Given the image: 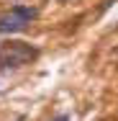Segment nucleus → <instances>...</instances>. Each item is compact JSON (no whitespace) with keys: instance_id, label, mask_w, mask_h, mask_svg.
<instances>
[{"instance_id":"obj_5","label":"nucleus","mask_w":118,"mask_h":121,"mask_svg":"<svg viewBox=\"0 0 118 121\" xmlns=\"http://www.w3.org/2000/svg\"><path fill=\"white\" fill-rule=\"evenodd\" d=\"M59 3H64V0H59Z\"/></svg>"},{"instance_id":"obj_1","label":"nucleus","mask_w":118,"mask_h":121,"mask_svg":"<svg viewBox=\"0 0 118 121\" xmlns=\"http://www.w3.org/2000/svg\"><path fill=\"white\" fill-rule=\"evenodd\" d=\"M36 49L23 44V41H8L5 47L0 49V70H8V67H23L31 59H36Z\"/></svg>"},{"instance_id":"obj_4","label":"nucleus","mask_w":118,"mask_h":121,"mask_svg":"<svg viewBox=\"0 0 118 121\" xmlns=\"http://www.w3.org/2000/svg\"><path fill=\"white\" fill-rule=\"evenodd\" d=\"M18 121H26V119H18Z\"/></svg>"},{"instance_id":"obj_3","label":"nucleus","mask_w":118,"mask_h":121,"mask_svg":"<svg viewBox=\"0 0 118 121\" xmlns=\"http://www.w3.org/2000/svg\"><path fill=\"white\" fill-rule=\"evenodd\" d=\"M54 121H69V116H57Z\"/></svg>"},{"instance_id":"obj_2","label":"nucleus","mask_w":118,"mask_h":121,"mask_svg":"<svg viewBox=\"0 0 118 121\" xmlns=\"http://www.w3.org/2000/svg\"><path fill=\"white\" fill-rule=\"evenodd\" d=\"M33 18H36V8L16 5L10 13L0 16V34H16V31H23Z\"/></svg>"}]
</instances>
